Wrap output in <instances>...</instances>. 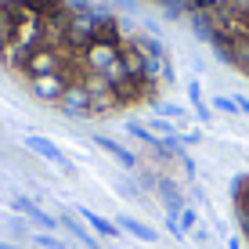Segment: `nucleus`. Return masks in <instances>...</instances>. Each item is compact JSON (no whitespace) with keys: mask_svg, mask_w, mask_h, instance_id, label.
Listing matches in <instances>:
<instances>
[{"mask_svg":"<svg viewBox=\"0 0 249 249\" xmlns=\"http://www.w3.org/2000/svg\"><path fill=\"white\" fill-rule=\"evenodd\" d=\"M0 65L76 116L134 112L166 87L156 44L83 0H0Z\"/></svg>","mask_w":249,"mask_h":249,"instance_id":"nucleus-1","label":"nucleus"},{"mask_svg":"<svg viewBox=\"0 0 249 249\" xmlns=\"http://www.w3.org/2000/svg\"><path fill=\"white\" fill-rule=\"evenodd\" d=\"M184 11L242 76H249V0H148Z\"/></svg>","mask_w":249,"mask_h":249,"instance_id":"nucleus-2","label":"nucleus"},{"mask_svg":"<svg viewBox=\"0 0 249 249\" xmlns=\"http://www.w3.org/2000/svg\"><path fill=\"white\" fill-rule=\"evenodd\" d=\"M238 220H242V231L249 238V181L238 188Z\"/></svg>","mask_w":249,"mask_h":249,"instance_id":"nucleus-3","label":"nucleus"}]
</instances>
